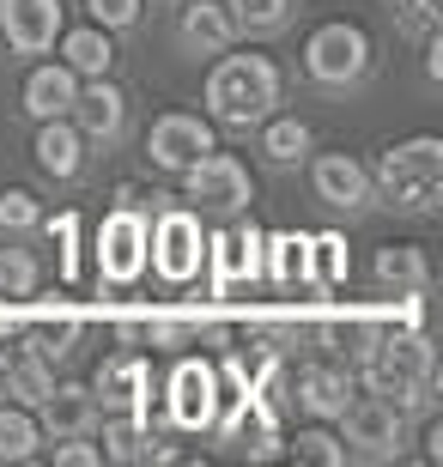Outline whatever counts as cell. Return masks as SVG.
Wrapping results in <instances>:
<instances>
[{"mask_svg":"<svg viewBox=\"0 0 443 467\" xmlns=\"http://www.w3.org/2000/svg\"><path fill=\"white\" fill-rule=\"evenodd\" d=\"M364 171H371V201H383L395 213H431L443 201V140L438 134L395 140Z\"/></svg>","mask_w":443,"mask_h":467,"instance_id":"cell-3","label":"cell"},{"mask_svg":"<svg viewBox=\"0 0 443 467\" xmlns=\"http://www.w3.org/2000/svg\"><path fill=\"white\" fill-rule=\"evenodd\" d=\"M183 194L201 219H237V213L256 201V176H249V164H243L237 152H219V146H213V152H201L183 171Z\"/></svg>","mask_w":443,"mask_h":467,"instance_id":"cell-6","label":"cell"},{"mask_svg":"<svg viewBox=\"0 0 443 467\" xmlns=\"http://www.w3.org/2000/svg\"><path fill=\"white\" fill-rule=\"evenodd\" d=\"M291 395L304 407L310 419H334L353 400V377H346L341 364H304L298 377H291Z\"/></svg>","mask_w":443,"mask_h":467,"instance_id":"cell-23","label":"cell"},{"mask_svg":"<svg viewBox=\"0 0 443 467\" xmlns=\"http://www.w3.org/2000/svg\"><path fill=\"white\" fill-rule=\"evenodd\" d=\"M353 279V249L341 231H316L310 237V292H341Z\"/></svg>","mask_w":443,"mask_h":467,"instance_id":"cell-28","label":"cell"},{"mask_svg":"<svg viewBox=\"0 0 443 467\" xmlns=\"http://www.w3.org/2000/svg\"><path fill=\"white\" fill-rule=\"evenodd\" d=\"M158 400H164V413H171V431H213V419H219V407H225L219 364L201 358V352L176 358Z\"/></svg>","mask_w":443,"mask_h":467,"instance_id":"cell-8","label":"cell"},{"mask_svg":"<svg viewBox=\"0 0 443 467\" xmlns=\"http://www.w3.org/2000/svg\"><path fill=\"white\" fill-rule=\"evenodd\" d=\"M43 219V201L31 189H0V237H25Z\"/></svg>","mask_w":443,"mask_h":467,"instance_id":"cell-34","label":"cell"},{"mask_svg":"<svg viewBox=\"0 0 443 467\" xmlns=\"http://www.w3.org/2000/svg\"><path fill=\"white\" fill-rule=\"evenodd\" d=\"M68 121L86 134V146H110L121 134V121H128V91L103 73V79H79V98H73Z\"/></svg>","mask_w":443,"mask_h":467,"instance_id":"cell-16","label":"cell"},{"mask_svg":"<svg viewBox=\"0 0 443 467\" xmlns=\"http://www.w3.org/2000/svg\"><path fill=\"white\" fill-rule=\"evenodd\" d=\"M31 158H37V171H43V176H55V182H73V176L86 171V134H79L68 116L37 121Z\"/></svg>","mask_w":443,"mask_h":467,"instance_id":"cell-20","label":"cell"},{"mask_svg":"<svg viewBox=\"0 0 443 467\" xmlns=\"http://www.w3.org/2000/svg\"><path fill=\"white\" fill-rule=\"evenodd\" d=\"M358 382H364V395H383L395 407H426L431 389H438V352H431L426 328H389L376 334L371 347L358 352Z\"/></svg>","mask_w":443,"mask_h":467,"instance_id":"cell-2","label":"cell"},{"mask_svg":"<svg viewBox=\"0 0 443 467\" xmlns=\"http://www.w3.org/2000/svg\"><path fill=\"white\" fill-rule=\"evenodd\" d=\"M43 455V425H37L31 407L18 400H0V462H31Z\"/></svg>","mask_w":443,"mask_h":467,"instance_id":"cell-29","label":"cell"},{"mask_svg":"<svg viewBox=\"0 0 443 467\" xmlns=\"http://www.w3.org/2000/svg\"><path fill=\"white\" fill-rule=\"evenodd\" d=\"M55 467H103V450L91 437H55Z\"/></svg>","mask_w":443,"mask_h":467,"instance_id":"cell-37","label":"cell"},{"mask_svg":"<svg viewBox=\"0 0 443 467\" xmlns=\"http://www.w3.org/2000/svg\"><path fill=\"white\" fill-rule=\"evenodd\" d=\"M61 25H68L61 0H0V36L13 55H49Z\"/></svg>","mask_w":443,"mask_h":467,"instance_id":"cell-14","label":"cell"},{"mask_svg":"<svg viewBox=\"0 0 443 467\" xmlns=\"http://www.w3.org/2000/svg\"><path fill=\"white\" fill-rule=\"evenodd\" d=\"M55 61H68L79 79H103V73L116 67V31H103V25H61L55 36Z\"/></svg>","mask_w":443,"mask_h":467,"instance_id":"cell-21","label":"cell"},{"mask_svg":"<svg viewBox=\"0 0 443 467\" xmlns=\"http://www.w3.org/2000/svg\"><path fill=\"white\" fill-rule=\"evenodd\" d=\"M213 146H219V128H213L201 109H164V116H153V128H146L153 171H171V176H183L188 164L201 152H213Z\"/></svg>","mask_w":443,"mask_h":467,"instance_id":"cell-10","label":"cell"},{"mask_svg":"<svg viewBox=\"0 0 443 467\" xmlns=\"http://www.w3.org/2000/svg\"><path fill=\"white\" fill-rule=\"evenodd\" d=\"M37 225L49 231V243H55V255H61V279H73L79 274V213L73 207H61V213H43V219H37Z\"/></svg>","mask_w":443,"mask_h":467,"instance_id":"cell-32","label":"cell"},{"mask_svg":"<svg viewBox=\"0 0 443 467\" xmlns=\"http://www.w3.org/2000/svg\"><path fill=\"white\" fill-rule=\"evenodd\" d=\"M395 31L407 43H426L443 31V0H395Z\"/></svg>","mask_w":443,"mask_h":467,"instance_id":"cell-33","label":"cell"},{"mask_svg":"<svg viewBox=\"0 0 443 467\" xmlns=\"http://www.w3.org/2000/svg\"><path fill=\"white\" fill-rule=\"evenodd\" d=\"M140 13H146V0H86V18L103 31H134Z\"/></svg>","mask_w":443,"mask_h":467,"instance_id":"cell-36","label":"cell"},{"mask_svg":"<svg viewBox=\"0 0 443 467\" xmlns=\"http://www.w3.org/2000/svg\"><path fill=\"white\" fill-rule=\"evenodd\" d=\"M280 91H286V79H280V61L273 55H256V49H219V61H213V73H206V109L201 116L213 121V128H237V134H249L261 116H273L280 109Z\"/></svg>","mask_w":443,"mask_h":467,"instance_id":"cell-1","label":"cell"},{"mask_svg":"<svg viewBox=\"0 0 443 467\" xmlns=\"http://www.w3.org/2000/svg\"><path fill=\"white\" fill-rule=\"evenodd\" d=\"M371 274H376L383 292H426L431 285V261H426L419 243H383L376 261H371Z\"/></svg>","mask_w":443,"mask_h":467,"instance_id":"cell-24","label":"cell"},{"mask_svg":"<svg viewBox=\"0 0 443 467\" xmlns=\"http://www.w3.org/2000/svg\"><path fill=\"white\" fill-rule=\"evenodd\" d=\"M371 61H376L371 31L353 25V18H328V25H316V31L304 36V73L328 91L358 86V79L371 73Z\"/></svg>","mask_w":443,"mask_h":467,"instance_id":"cell-5","label":"cell"},{"mask_svg":"<svg viewBox=\"0 0 443 467\" xmlns=\"http://www.w3.org/2000/svg\"><path fill=\"white\" fill-rule=\"evenodd\" d=\"M426 455H431V462H443V425H431V431H426Z\"/></svg>","mask_w":443,"mask_h":467,"instance_id":"cell-38","label":"cell"},{"mask_svg":"<svg viewBox=\"0 0 443 467\" xmlns=\"http://www.w3.org/2000/svg\"><path fill=\"white\" fill-rule=\"evenodd\" d=\"M261 237L256 225H231V231H206V274H213V297H231L249 279L261 285Z\"/></svg>","mask_w":443,"mask_h":467,"instance_id":"cell-13","label":"cell"},{"mask_svg":"<svg viewBox=\"0 0 443 467\" xmlns=\"http://www.w3.org/2000/svg\"><path fill=\"white\" fill-rule=\"evenodd\" d=\"M146 231H153V219H146L134 201H116V207L103 213L98 237H91V255H98V279L103 285L128 292V285L146 279Z\"/></svg>","mask_w":443,"mask_h":467,"instance_id":"cell-7","label":"cell"},{"mask_svg":"<svg viewBox=\"0 0 443 467\" xmlns=\"http://www.w3.org/2000/svg\"><path fill=\"white\" fill-rule=\"evenodd\" d=\"M73 98H79V73H73L68 61H37V67L25 73V86H18V104H25V116H31V121L68 116Z\"/></svg>","mask_w":443,"mask_h":467,"instance_id":"cell-18","label":"cell"},{"mask_svg":"<svg viewBox=\"0 0 443 467\" xmlns=\"http://www.w3.org/2000/svg\"><path fill=\"white\" fill-rule=\"evenodd\" d=\"M310 189L334 213H364L371 207V171L353 152H316L310 158Z\"/></svg>","mask_w":443,"mask_h":467,"instance_id":"cell-15","label":"cell"},{"mask_svg":"<svg viewBox=\"0 0 443 467\" xmlns=\"http://www.w3.org/2000/svg\"><path fill=\"white\" fill-rule=\"evenodd\" d=\"M37 285H43V261H37L31 249H13V243H0V297L25 304Z\"/></svg>","mask_w":443,"mask_h":467,"instance_id":"cell-30","label":"cell"},{"mask_svg":"<svg viewBox=\"0 0 443 467\" xmlns=\"http://www.w3.org/2000/svg\"><path fill=\"white\" fill-rule=\"evenodd\" d=\"M256 128H261V152H268L273 164H304L310 146H316V134H310L304 116H280V109H273V116L256 121Z\"/></svg>","mask_w":443,"mask_h":467,"instance_id":"cell-27","label":"cell"},{"mask_svg":"<svg viewBox=\"0 0 443 467\" xmlns=\"http://www.w3.org/2000/svg\"><path fill=\"white\" fill-rule=\"evenodd\" d=\"M231 18H237V36L243 31H280L291 18V0H225Z\"/></svg>","mask_w":443,"mask_h":467,"instance_id":"cell-35","label":"cell"},{"mask_svg":"<svg viewBox=\"0 0 443 467\" xmlns=\"http://www.w3.org/2000/svg\"><path fill=\"white\" fill-rule=\"evenodd\" d=\"M91 437H103L98 443L103 462H146L153 455V431H146L140 413H98V431Z\"/></svg>","mask_w":443,"mask_h":467,"instance_id":"cell-25","label":"cell"},{"mask_svg":"<svg viewBox=\"0 0 443 467\" xmlns=\"http://www.w3.org/2000/svg\"><path fill=\"white\" fill-rule=\"evenodd\" d=\"M341 443L358 462H395L407 450V407H395L383 395H353L341 407Z\"/></svg>","mask_w":443,"mask_h":467,"instance_id":"cell-9","label":"cell"},{"mask_svg":"<svg viewBox=\"0 0 443 467\" xmlns=\"http://www.w3.org/2000/svg\"><path fill=\"white\" fill-rule=\"evenodd\" d=\"M176 43L188 55H219L237 43V18L225 0H188L183 13H176Z\"/></svg>","mask_w":443,"mask_h":467,"instance_id":"cell-19","label":"cell"},{"mask_svg":"<svg viewBox=\"0 0 443 467\" xmlns=\"http://www.w3.org/2000/svg\"><path fill=\"white\" fill-rule=\"evenodd\" d=\"M153 358L140 347L128 352H110V358L91 370V395H98V413H140L153 400Z\"/></svg>","mask_w":443,"mask_h":467,"instance_id":"cell-12","label":"cell"},{"mask_svg":"<svg viewBox=\"0 0 443 467\" xmlns=\"http://www.w3.org/2000/svg\"><path fill=\"white\" fill-rule=\"evenodd\" d=\"M79 334H86V310H79V304H68V297H25V322H18V347H31L37 358H68L73 347H79Z\"/></svg>","mask_w":443,"mask_h":467,"instance_id":"cell-11","label":"cell"},{"mask_svg":"<svg viewBox=\"0 0 443 467\" xmlns=\"http://www.w3.org/2000/svg\"><path fill=\"white\" fill-rule=\"evenodd\" d=\"M146 274H158L171 292L195 285L206 274V225L195 207H164L153 213V231H146Z\"/></svg>","mask_w":443,"mask_h":467,"instance_id":"cell-4","label":"cell"},{"mask_svg":"<svg viewBox=\"0 0 443 467\" xmlns=\"http://www.w3.org/2000/svg\"><path fill=\"white\" fill-rule=\"evenodd\" d=\"M261 285L273 292H310V237L304 231H273L261 237Z\"/></svg>","mask_w":443,"mask_h":467,"instance_id":"cell-22","label":"cell"},{"mask_svg":"<svg viewBox=\"0 0 443 467\" xmlns=\"http://www.w3.org/2000/svg\"><path fill=\"white\" fill-rule=\"evenodd\" d=\"M55 389V370L49 358H37L31 347H18V340H6V400H18V407H37V400Z\"/></svg>","mask_w":443,"mask_h":467,"instance_id":"cell-26","label":"cell"},{"mask_svg":"<svg viewBox=\"0 0 443 467\" xmlns=\"http://www.w3.org/2000/svg\"><path fill=\"white\" fill-rule=\"evenodd\" d=\"M31 413H37V425H43V443L98 431V395H91V382H55Z\"/></svg>","mask_w":443,"mask_h":467,"instance_id":"cell-17","label":"cell"},{"mask_svg":"<svg viewBox=\"0 0 443 467\" xmlns=\"http://www.w3.org/2000/svg\"><path fill=\"white\" fill-rule=\"evenodd\" d=\"M286 455L291 462H316V467H346V443L322 425H304L298 437H286Z\"/></svg>","mask_w":443,"mask_h":467,"instance_id":"cell-31","label":"cell"}]
</instances>
